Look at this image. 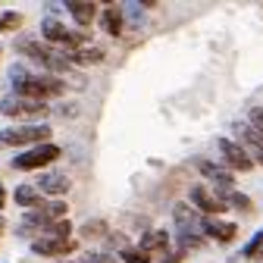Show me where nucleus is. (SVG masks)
<instances>
[{"label":"nucleus","instance_id":"nucleus-1","mask_svg":"<svg viewBox=\"0 0 263 263\" xmlns=\"http://www.w3.org/2000/svg\"><path fill=\"white\" fill-rule=\"evenodd\" d=\"M50 125H38V122H28V125H13L0 132V147H22V144H47L50 141Z\"/></svg>","mask_w":263,"mask_h":263},{"label":"nucleus","instance_id":"nucleus-2","mask_svg":"<svg viewBox=\"0 0 263 263\" xmlns=\"http://www.w3.org/2000/svg\"><path fill=\"white\" fill-rule=\"evenodd\" d=\"M19 53H25L28 60L41 63V69H47V72H66L69 69V63H66V57L60 50H53L50 44H41L35 38H22L19 41Z\"/></svg>","mask_w":263,"mask_h":263},{"label":"nucleus","instance_id":"nucleus-3","mask_svg":"<svg viewBox=\"0 0 263 263\" xmlns=\"http://www.w3.org/2000/svg\"><path fill=\"white\" fill-rule=\"evenodd\" d=\"M16 88V97H25V101H50V97H60L63 94V82L53 79V76H28L25 82L13 85Z\"/></svg>","mask_w":263,"mask_h":263},{"label":"nucleus","instance_id":"nucleus-4","mask_svg":"<svg viewBox=\"0 0 263 263\" xmlns=\"http://www.w3.org/2000/svg\"><path fill=\"white\" fill-rule=\"evenodd\" d=\"M63 151L57 147V144H38V147H28L25 154H19V157H13V170H44L47 163H53L57 157H60Z\"/></svg>","mask_w":263,"mask_h":263},{"label":"nucleus","instance_id":"nucleus-5","mask_svg":"<svg viewBox=\"0 0 263 263\" xmlns=\"http://www.w3.org/2000/svg\"><path fill=\"white\" fill-rule=\"evenodd\" d=\"M216 151H219V157H222V163L229 166V173H248L251 166H254V160L248 157V151L238 144V141H232V138H216Z\"/></svg>","mask_w":263,"mask_h":263},{"label":"nucleus","instance_id":"nucleus-6","mask_svg":"<svg viewBox=\"0 0 263 263\" xmlns=\"http://www.w3.org/2000/svg\"><path fill=\"white\" fill-rule=\"evenodd\" d=\"M41 35L47 38V44H60V47H66V50H79V47H85V35H79V31H69L66 25H60L57 19H47V22L41 25Z\"/></svg>","mask_w":263,"mask_h":263},{"label":"nucleus","instance_id":"nucleus-7","mask_svg":"<svg viewBox=\"0 0 263 263\" xmlns=\"http://www.w3.org/2000/svg\"><path fill=\"white\" fill-rule=\"evenodd\" d=\"M60 219H66V204H38L35 210H25V216H22V229H31V226H41V229H47V226H53V222H60Z\"/></svg>","mask_w":263,"mask_h":263},{"label":"nucleus","instance_id":"nucleus-8","mask_svg":"<svg viewBox=\"0 0 263 263\" xmlns=\"http://www.w3.org/2000/svg\"><path fill=\"white\" fill-rule=\"evenodd\" d=\"M232 128H235V135H238V144L248 151V157L263 166V135H260L251 122H235Z\"/></svg>","mask_w":263,"mask_h":263},{"label":"nucleus","instance_id":"nucleus-9","mask_svg":"<svg viewBox=\"0 0 263 263\" xmlns=\"http://www.w3.org/2000/svg\"><path fill=\"white\" fill-rule=\"evenodd\" d=\"M0 113H7V116H44L47 104L44 101H25V97H4L0 101Z\"/></svg>","mask_w":263,"mask_h":263},{"label":"nucleus","instance_id":"nucleus-10","mask_svg":"<svg viewBox=\"0 0 263 263\" xmlns=\"http://www.w3.org/2000/svg\"><path fill=\"white\" fill-rule=\"evenodd\" d=\"M197 170H201L204 179H210L213 191H235V176L229 173L226 166H216V163H210V160H201Z\"/></svg>","mask_w":263,"mask_h":263},{"label":"nucleus","instance_id":"nucleus-11","mask_svg":"<svg viewBox=\"0 0 263 263\" xmlns=\"http://www.w3.org/2000/svg\"><path fill=\"white\" fill-rule=\"evenodd\" d=\"M191 207H194V210H204L207 216L226 210V204L219 201V197H216L207 185H191Z\"/></svg>","mask_w":263,"mask_h":263},{"label":"nucleus","instance_id":"nucleus-12","mask_svg":"<svg viewBox=\"0 0 263 263\" xmlns=\"http://www.w3.org/2000/svg\"><path fill=\"white\" fill-rule=\"evenodd\" d=\"M72 251H76V241H63V238L41 235L38 241H31V254H41V257H66Z\"/></svg>","mask_w":263,"mask_h":263},{"label":"nucleus","instance_id":"nucleus-13","mask_svg":"<svg viewBox=\"0 0 263 263\" xmlns=\"http://www.w3.org/2000/svg\"><path fill=\"white\" fill-rule=\"evenodd\" d=\"M201 232H204V238L232 241L235 232H238V226H235V222H219V219H213V216H201Z\"/></svg>","mask_w":263,"mask_h":263},{"label":"nucleus","instance_id":"nucleus-14","mask_svg":"<svg viewBox=\"0 0 263 263\" xmlns=\"http://www.w3.org/2000/svg\"><path fill=\"white\" fill-rule=\"evenodd\" d=\"M173 219H176V232H197L201 229V216H197V210L191 204H176Z\"/></svg>","mask_w":263,"mask_h":263},{"label":"nucleus","instance_id":"nucleus-15","mask_svg":"<svg viewBox=\"0 0 263 263\" xmlns=\"http://www.w3.org/2000/svg\"><path fill=\"white\" fill-rule=\"evenodd\" d=\"M166 248H170V232L166 229H151V232H144L141 241H138V251H144V254H154V251L166 254Z\"/></svg>","mask_w":263,"mask_h":263},{"label":"nucleus","instance_id":"nucleus-16","mask_svg":"<svg viewBox=\"0 0 263 263\" xmlns=\"http://www.w3.org/2000/svg\"><path fill=\"white\" fill-rule=\"evenodd\" d=\"M38 191L41 194H66L69 191V179H66L63 173H41V179H38Z\"/></svg>","mask_w":263,"mask_h":263},{"label":"nucleus","instance_id":"nucleus-17","mask_svg":"<svg viewBox=\"0 0 263 263\" xmlns=\"http://www.w3.org/2000/svg\"><path fill=\"white\" fill-rule=\"evenodd\" d=\"M63 57H66V63H79V66H85V63H101L104 60V50L101 47H79V50H63Z\"/></svg>","mask_w":263,"mask_h":263},{"label":"nucleus","instance_id":"nucleus-18","mask_svg":"<svg viewBox=\"0 0 263 263\" xmlns=\"http://www.w3.org/2000/svg\"><path fill=\"white\" fill-rule=\"evenodd\" d=\"M66 10H69V16L79 22V25H91L97 19V7L88 4V0H72V4H66Z\"/></svg>","mask_w":263,"mask_h":263},{"label":"nucleus","instance_id":"nucleus-19","mask_svg":"<svg viewBox=\"0 0 263 263\" xmlns=\"http://www.w3.org/2000/svg\"><path fill=\"white\" fill-rule=\"evenodd\" d=\"M101 28L107 31V35H122V28H125L122 10H119V7H107V10L101 13Z\"/></svg>","mask_w":263,"mask_h":263},{"label":"nucleus","instance_id":"nucleus-20","mask_svg":"<svg viewBox=\"0 0 263 263\" xmlns=\"http://www.w3.org/2000/svg\"><path fill=\"white\" fill-rule=\"evenodd\" d=\"M13 201H16L19 207H25V210H35V207L41 204V191L31 188V185H19V188L13 191Z\"/></svg>","mask_w":263,"mask_h":263},{"label":"nucleus","instance_id":"nucleus-21","mask_svg":"<svg viewBox=\"0 0 263 263\" xmlns=\"http://www.w3.org/2000/svg\"><path fill=\"white\" fill-rule=\"evenodd\" d=\"M79 235H82L85 241H91V238H107L110 232H107V222H104V219H88V222L79 226Z\"/></svg>","mask_w":263,"mask_h":263},{"label":"nucleus","instance_id":"nucleus-22","mask_svg":"<svg viewBox=\"0 0 263 263\" xmlns=\"http://www.w3.org/2000/svg\"><path fill=\"white\" fill-rule=\"evenodd\" d=\"M176 241H179V251L188 254V251H201L207 245L204 235H197V232H176Z\"/></svg>","mask_w":263,"mask_h":263},{"label":"nucleus","instance_id":"nucleus-23","mask_svg":"<svg viewBox=\"0 0 263 263\" xmlns=\"http://www.w3.org/2000/svg\"><path fill=\"white\" fill-rule=\"evenodd\" d=\"M72 229H76V226H72L69 219H60V222H53V226H47V229H44V235H47V238H63V241H72Z\"/></svg>","mask_w":263,"mask_h":263},{"label":"nucleus","instance_id":"nucleus-24","mask_svg":"<svg viewBox=\"0 0 263 263\" xmlns=\"http://www.w3.org/2000/svg\"><path fill=\"white\" fill-rule=\"evenodd\" d=\"M119 257H122L125 263H151V257H147L144 251H138V248H122Z\"/></svg>","mask_w":263,"mask_h":263},{"label":"nucleus","instance_id":"nucleus-25","mask_svg":"<svg viewBox=\"0 0 263 263\" xmlns=\"http://www.w3.org/2000/svg\"><path fill=\"white\" fill-rule=\"evenodd\" d=\"M19 22H22V16H19L16 10H7V13H0V31H13Z\"/></svg>","mask_w":263,"mask_h":263},{"label":"nucleus","instance_id":"nucleus-26","mask_svg":"<svg viewBox=\"0 0 263 263\" xmlns=\"http://www.w3.org/2000/svg\"><path fill=\"white\" fill-rule=\"evenodd\" d=\"M260 248H263V232H257V235L241 248V257H257V254H260Z\"/></svg>","mask_w":263,"mask_h":263},{"label":"nucleus","instance_id":"nucleus-27","mask_svg":"<svg viewBox=\"0 0 263 263\" xmlns=\"http://www.w3.org/2000/svg\"><path fill=\"white\" fill-rule=\"evenodd\" d=\"M125 16H128V22H132V25H138V28H141V7H138V4H125L122 19H125Z\"/></svg>","mask_w":263,"mask_h":263},{"label":"nucleus","instance_id":"nucleus-28","mask_svg":"<svg viewBox=\"0 0 263 263\" xmlns=\"http://www.w3.org/2000/svg\"><path fill=\"white\" fill-rule=\"evenodd\" d=\"M82 263H116L113 254H104V251H97V254H85Z\"/></svg>","mask_w":263,"mask_h":263},{"label":"nucleus","instance_id":"nucleus-29","mask_svg":"<svg viewBox=\"0 0 263 263\" xmlns=\"http://www.w3.org/2000/svg\"><path fill=\"white\" fill-rule=\"evenodd\" d=\"M248 122L260 132V135H263V107H254V110H251V116H248Z\"/></svg>","mask_w":263,"mask_h":263},{"label":"nucleus","instance_id":"nucleus-30","mask_svg":"<svg viewBox=\"0 0 263 263\" xmlns=\"http://www.w3.org/2000/svg\"><path fill=\"white\" fill-rule=\"evenodd\" d=\"M182 260H185V254H182V251H173L170 257H163V263H182Z\"/></svg>","mask_w":263,"mask_h":263},{"label":"nucleus","instance_id":"nucleus-31","mask_svg":"<svg viewBox=\"0 0 263 263\" xmlns=\"http://www.w3.org/2000/svg\"><path fill=\"white\" fill-rule=\"evenodd\" d=\"M0 207H4V188H0Z\"/></svg>","mask_w":263,"mask_h":263},{"label":"nucleus","instance_id":"nucleus-32","mask_svg":"<svg viewBox=\"0 0 263 263\" xmlns=\"http://www.w3.org/2000/svg\"><path fill=\"white\" fill-rule=\"evenodd\" d=\"M254 260H263V248H260V254H257V257H254Z\"/></svg>","mask_w":263,"mask_h":263},{"label":"nucleus","instance_id":"nucleus-33","mask_svg":"<svg viewBox=\"0 0 263 263\" xmlns=\"http://www.w3.org/2000/svg\"><path fill=\"white\" fill-rule=\"evenodd\" d=\"M53 263H69V260H53Z\"/></svg>","mask_w":263,"mask_h":263}]
</instances>
